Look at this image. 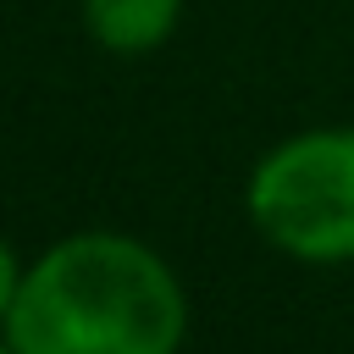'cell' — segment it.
<instances>
[{"label":"cell","instance_id":"6da1fadb","mask_svg":"<svg viewBox=\"0 0 354 354\" xmlns=\"http://www.w3.org/2000/svg\"><path fill=\"white\" fill-rule=\"evenodd\" d=\"M6 332L17 354H177L183 293L144 243L88 232L17 282Z\"/></svg>","mask_w":354,"mask_h":354},{"label":"cell","instance_id":"7a4b0ae2","mask_svg":"<svg viewBox=\"0 0 354 354\" xmlns=\"http://www.w3.org/2000/svg\"><path fill=\"white\" fill-rule=\"evenodd\" d=\"M254 227L304 260H354V133H304L271 149L249 183Z\"/></svg>","mask_w":354,"mask_h":354},{"label":"cell","instance_id":"3957f363","mask_svg":"<svg viewBox=\"0 0 354 354\" xmlns=\"http://www.w3.org/2000/svg\"><path fill=\"white\" fill-rule=\"evenodd\" d=\"M177 6L183 0H83V17H88V28L105 50L138 55V50H155L171 33Z\"/></svg>","mask_w":354,"mask_h":354},{"label":"cell","instance_id":"277c9868","mask_svg":"<svg viewBox=\"0 0 354 354\" xmlns=\"http://www.w3.org/2000/svg\"><path fill=\"white\" fill-rule=\"evenodd\" d=\"M17 260H11V249L0 243V315H11V299H17Z\"/></svg>","mask_w":354,"mask_h":354},{"label":"cell","instance_id":"5b68a950","mask_svg":"<svg viewBox=\"0 0 354 354\" xmlns=\"http://www.w3.org/2000/svg\"><path fill=\"white\" fill-rule=\"evenodd\" d=\"M11 354H17V348H11Z\"/></svg>","mask_w":354,"mask_h":354}]
</instances>
